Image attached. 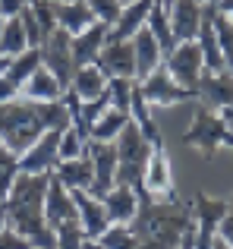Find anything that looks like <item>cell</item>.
Segmentation results:
<instances>
[{
    "label": "cell",
    "instance_id": "6da1fadb",
    "mask_svg": "<svg viewBox=\"0 0 233 249\" xmlns=\"http://www.w3.org/2000/svg\"><path fill=\"white\" fill-rule=\"evenodd\" d=\"M50 174H19L3 199L6 224L22 233L35 249H57V233L44 218V196Z\"/></svg>",
    "mask_w": 233,
    "mask_h": 249
},
{
    "label": "cell",
    "instance_id": "7a4b0ae2",
    "mask_svg": "<svg viewBox=\"0 0 233 249\" xmlns=\"http://www.w3.org/2000/svg\"><path fill=\"white\" fill-rule=\"evenodd\" d=\"M69 110L60 101H29V98H13L0 104V142L22 155L44 129H67Z\"/></svg>",
    "mask_w": 233,
    "mask_h": 249
},
{
    "label": "cell",
    "instance_id": "3957f363",
    "mask_svg": "<svg viewBox=\"0 0 233 249\" xmlns=\"http://www.w3.org/2000/svg\"><path fill=\"white\" fill-rule=\"evenodd\" d=\"M135 249H177L192 227V208L180 199L158 202L139 196V212L133 218Z\"/></svg>",
    "mask_w": 233,
    "mask_h": 249
},
{
    "label": "cell",
    "instance_id": "277c9868",
    "mask_svg": "<svg viewBox=\"0 0 233 249\" xmlns=\"http://www.w3.org/2000/svg\"><path fill=\"white\" fill-rule=\"evenodd\" d=\"M151 152H154V145L142 136V129L129 120L126 126H123V133L116 136V183H126V186H133L135 193H139Z\"/></svg>",
    "mask_w": 233,
    "mask_h": 249
},
{
    "label": "cell",
    "instance_id": "5b68a950",
    "mask_svg": "<svg viewBox=\"0 0 233 249\" xmlns=\"http://www.w3.org/2000/svg\"><path fill=\"white\" fill-rule=\"evenodd\" d=\"M183 142L189 148H199L205 158H211V155L221 152V148H230V152H233V133L221 123L217 110L205 107V104H202V107H196V114H192V123H189V129H186Z\"/></svg>",
    "mask_w": 233,
    "mask_h": 249
},
{
    "label": "cell",
    "instance_id": "8992f818",
    "mask_svg": "<svg viewBox=\"0 0 233 249\" xmlns=\"http://www.w3.org/2000/svg\"><path fill=\"white\" fill-rule=\"evenodd\" d=\"M192 249H211L221 231V221L227 214V199H217V196H205L199 193L192 199Z\"/></svg>",
    "mask_w": 233,
    "mask_h": 249
},
{
    "label": "cell",
    "instance_id": "52a82bcc",
    "mask_svg": "<svg viewBox=\"0 0 233 249\" xmlns=\"http://www.w3.org/2000/svg\"><path fill=\"white\" fill-rule=\"evenodd\" d=\"M139 91L148 101V107H173V104H183V101H196V91L180 85L164 63H161L151 76H145V79L139 82Z\"/></svg>",
    "mask_w": 233,
    "mask_h": 249
},
{
    "label": "cell",
    "instance_id": "ba28073f",
    "mask_svg": "<svg viewBox=\"0 0 233 249\" xmlns=\"http://www.w3.org/2000/svg\"><path fill=\"white\" fill-rule=\"evenodd\" d=\"M41 63L50 70V73L60 79L63 89H69L73 82V73H76V60H73V35L63 29H54L41 44Z\"/></svg>",
    "mask_w": 233,
    "mask_h": 249
},
{
    "label": "cell",
    "instance_id": "9c48e42d",
    "mask_svg": "<svg viewBox=\"0 0 233 249\" xmlns=\"http://www.w3.org/2000/svg\"><path fill=\"white\" fill-rule=\"evenodd\" d=\"M139 196H148V199H158V202L177 199L173 167H170V158H167V148L164 145H154L151 158H148V167H145V177H142Z\"/></svg>",
    "mask_w": 233,
    "mask_h": 249
},
{
    "label": "cell",
    "instance_id": "30bf717a",
    "mask_svg": "<svg viewBox=\"0 0 233 249\" xmlns=\"http://www.w3.org/2000/svg\"><path fill=\"white\" fill-rule=\"evenodd\" d=\"M60 133L63 129H44L22 155H19V174H54L57 161V148H60Z\"/></svg>",
    "mask_w": 233,
    "mask_h": 249
},
{
    "label": "cell",
    "instance_id": "8fae6325",
    "mask_svg": "<svg viewBox=\"0 0 233 249\" xmlns=\"http://www.w3.org/2000/svg\"><path fill=\"white\" fill-rule=\"evenodd\" d=\"M164 67L170 70V76L177 79L180 85L196 91L199 79H202V70H205V60H202V48L199 41H180L170 54L164 57Z\"/></svg>",
    "mask_w": 233,
    "mask_h": 249
},
{
    "label": "cell",
    "instance_id": "7c38bea8",
    "mask_svg": "<svg viewBox=\"0 0 233 249\" xmlns=\"http://www.w3.org/2000/svg\"><path fill=\"white\" fill-rule=\"evenodd\" d=\"M85 152H88V158H92V170H95V180H92V189H88V193L101 199L116 183V142L88 139Z\"/></svg>",
    "mask_w": 233,
    "mask_h": 249
},
{
    "label": "cell",
    "instance_id": "4fadbf2b",
    "mask_svg": "<svg viewBox=\"0 0 233 249\" xmlns=\"http://www.w3.org/2000/svg\"><path fill=\"white\" fill-rule=\"evenodd\" d=\"M95 63L111 79H135V54H133V41L129 38H111Z\"/></svg>",
    "mask_w": 233,
    "mask_h": 249
},
{
    "label": "cell",
    "instance_id": "5bb4252c",
    "mask_svg": "<svg viewBox=\"0 0 233 249\" xmlns=\"http://www.w3.org/2000/svg\"><path fill=\"white\" fill-rule=\"evenodd\" d=\"M73 193V202H76V212H79V224L85 231L88 240H98L101 233L111 227V218L104 212V202L98 196H92L88 189H69Z\"/></svg>",
    "mask_w": 233,
    "mask_h": 249
},
{
    "label": "cell",
    "instance_id": "9a60e30c",
    "mask_svg": "<svg viewBox=\"0 0 233 249\" xmlns=\"http://www.w3.org/2000/svg\"><path fill=\"white\" fill-rule=\"evenodd\" d=\"M196 98L205 101V107L217 110V107H227L233 104V70H202V79L196 85Z\"/></svg>",
    "mask_w": 233,
    "mask_h": 249
},
{
    "label": "cell",
    "instance_id": "2e32d148",
    "mask_svg": "<svg viewBox=\"0 0 233 249\" xmlns=\"http://www.w3.org/2000/svg\"><path fill=\"white\" fill-rule=\"evenodd\" d=\"M44 218H48V227H60L63 221H76L79 212H76V202H73V193L50 174V183H48V196H44Z\"/></svg>",
    "mask_w": 233,
    "mask_h": 249
},
{
    "label": "cell",
    "instance_id": "e0dca14e",
    "mask_svg": "<svg viewBox=\"0 0 233 249\" xmlns=\"http://www.w3.org/2000/svg\"><path fill=\"white\" fill-rule=\"evenodd\" d=\"M111 29L114 25L107 22H92L85 32H79V35H73V60L76 67H85V63H95L98 60V54L104 51V44L111 41Z\"/></svg>",
    "mask_w": 233,
    "mask_h": 249
},
{
    "label": "cell",
    "instance_id": "ac0fdd59",
    "mask_svg": "<svg viewBox=\"0 0 233 249\" xmlns=\"http://www.w3.org/2000/svg\"><path fill=\"white\" fill-rule=\"evenodd\" d=\"M101 202H104V212L111 218V224H133L135 212H139V193L133 186H126V183H114L101 196Z\"/></svg>",
    "mask_w": 233,
    "mask_h": 249
},
{
    "label": "cell",
    "instance_id": "d6986e66",
    "mask_svg": "<svg viewBox=\"0 0 233 249\" xmlns=\"http://www.w3.org/2000/svg\"><path fill=\"white\" fill-rule=\"evenodd\" d=\"M129 41H133V54H135V82H142L145 76H151L164 63V51H161L158 38L148 32V25L139 29Z\"/></svg>",
    "mask_w": 233,
    "mask_h": 249
},
{
    "label": "cell",
    "instance_id": "ffe728a7",
    "mask_svg": "<svg viewBox=\"0 0 233 249\" xmlns=\"http://www.w3.org/2000/svg\"><path fill=\"white\" fill-rule=\"evenodd\" d=\"M50 6H54L57 29L69 32V35H79V32H85L92 22H98L95 13H92V6H88V0H69V3H63V0H50Z\"/></svg>",
    "mask_w": 233,
    "mask_h": 249
},
{
    "label": "cell",
    "instance_id": "44dd1931",
    "mask_svg": "<svg viewBox=\"0 0 233 249\" xmlns=\"http://www.w3.org/2000/svg\"><path fill=\"white\" fill-rule=\"evenodd\" d=\"M202 10L205 6L199 0H173L170 6V25H173V38L180 41H196L199 25H202Z\"/></svg>",
    "mask_w": 233,
    "mask_h": 249
},
{
    "label": "cell",
    "instance_id": "7402d4cb",
    "mask_svg": "<svg viewBox=\"0 0 233 249\" xmlns=\"http://www.w3.org/2000/svg\"><path fill=\"white\" fill-rule=\"evenodd\" d=\"M211 16H215V6H205L202 10V25H199V48H202V60H205V70H211V73H217V70H227V63H224V54H221V44H217V35H215V22H211Z\"/></svg>",
    "mask_w": 233,
    "mask_h": 249
},
{
    "label": "cell",
    "instance_id": "603a6c76",
    "mask_svg": "<svg viewBox=\"0 0 233 249\" xmlns=\"http://www.w3.org/2000/svg\"><path fill=\"white\" fill-rule=\"evenodd\" d=\"M63 91L67 89H63L60 79H57L44 63L22 82V98H29V101H60Z\"/></svg>",
    "mask_w": 233,
    "mask_h": 249
},
{
    "label": "cell",
    "instance_id": "cb8c5ba5",
    "mask_svg": "<svg viewBox=\"0 0 233 249\" xmlns=\"http://www.w3.org/2000/svg\"><path fill=\"white\" fill-rule=\"evenodd\" d=\"M54 177L67 189H92L95 170H92V158H88V152H82L79 158H69V161H57Z\"/></svg>",
    "mask_w": 233,
    "mask_h": 249
},
{
    "label": "cell",
    "instance_id": "d4e9b609",
    "mask_svg": "<svg viewBox=\"0 0 233 249\" xmlns=\"http://www.w3.org/2000/svg\"><path fill=\"white\" fill-rule=\"evenodd\" d=\"M151 6H154V0H129V3H123L120 19L111 29V38H133L139 29H145Z\"/></svg>",
    "mask_w": 233,
    "mask_h": 249
},
{
    "label": "cell",
    "instance_id": "484cf974",
    "mask_svg": "<svg viewBox=\"0 0 233 249\" xmlns=\"http://www.w3.org/2000/svg\"><path fill=\"white\" fill-rule=\"evenodd\" d=\"M107 85H111V76H107L98 63H85V67H76L69 89H73L82 101H88V98H98L101 91H107Z\"/></svg>",
    "mask_w": 233,
    "mask_h": 249
},
{
    "label": "cell",
    "instance_id": "4316f807",
    "mask_svg": "<svg viewBox=\"0 0 233 249\" xmlns=\"http://www.w3.org/2000/svg\"><path fill=\"white\" fill-rule=\"evenodd\" d=\"M148 32H151L154 38H158V44H161V51H164V57L170 54L173 48H177V38H173V25H170V10H167L161 0H154V6H151V13H148Z\"/></svg>",
    "mask_w": 233,
    "mask_h": 249
},
{
    "label": "cell",
    "instance_id": "83f0119b",
    "mask_svg": "<svg viewBox=\"0 0 233 249\" xmlns=\"http://www.w3.org/2000/svg\"><path fill=\"white\" fill-rule=\"evenodd\" d=\"M129 123V114L116 107H107L104 114L95 120V126L88 129V139H98V142H116V136L123 133V126Z\"/></svg>",
    "mask_w": 233,
    "mask_h": 249
},
{
    "label": "cell",
    "instance_id": "f1b7e54d",
    "mask_svg": "<svg viewBox=\"0 0 233 249\" xmlns=\"http://www.w3.org/2000/svg\"><path fill=\"white\" fill-rule=\"evenodd\" d=\"M29 48V38H25V29H22V19L19 16H10L0 29V54L6 57H16Z\"/></svg>",
    "mask_w": 233,
    "mask_h": 249
},
{
    "label": "cell",
    "instance_id": "f546056e",
    "mask_svg": "<svg viewBox=\"0 0 233 249\" xmlns=\"http://www.w3.org/2000/svg\"><path fill=\"white\" fill-rule=\"evenodd\" d=\"M41 67V48H25L22 54H16L10 60V70H6V76H10L13 82L19 85V89H22V82L29 79L32 73H35V70Z\"/></svg>",
    "mask_w": 233,
    "mask_h": 249
},
{
    "label": "cell",
    "instance_id": "4dcf8cb0",
    "mask_svg": "<svg viewBox=\"0 0 233 249\" xmlns=\"http://www.w3.org/2000/svg\"><path fill=\"white\" fill-rule=\"evenodd\" d=\"M95 243L101 249H135V233L129 224H111Z\"/></svg>",
    "mask_w": 233,
    "mask_h": 249
},
{
    "label": "cell",
    "instance_id": "1f68e13d",
    "mask_svg": "<svg viewBox=\"0 0 233 249\" xmlns=\"http://www.w3.org/2000/svg\"><path fill=\"white\" fill-rule=\"evenodd\" d=\"M211 22H215V35H217V44H221L224 63H227V70H233V22L224 16V13H217V6H215Z\"/></svg>",
    "mask_w": 233,
    "mask_h": 249
},
{
    "label": "cell",
    "instance_id": "d6a6232c",
    "mask_svg": "<svg viewBox=\"0 0 233 249\" xmlns=\"http://www.w3.org/2000/svg\"><path fill=\"white\" fill-rule=\"evenodd\" d=\"M16 177H19V155L0 142V199H6Z\"/></svg>",
    "mask_w": 233,
    "mask_h": 249
},
{
    "label": "cell",
    "instance_id": "836d02e7",
    "mask_svg": "<svg viewBox=\"0 0 233 249\" xmlns=\"http://www.w3.org/2000/svg\"><path fill=\"white\" fill-rule=\"evenodd\" d=\"M54 233H57V249H82V246L88 243V237H85V231H82L79 218H76V221H63Z\"/></svg>",
    "mask_w": 233,
    "mask_h": 249
},
{
    "label": "cell",
    "instance_id": "e575fe53",
    "mask_svg": "<svg viewBox=\"0 0 233 249\" xmlns=\"http://www.w3.org/2000/svg\"><path fill=\"white\" fill-rule=\"evenodd\" d=\"M85 145H88V139L79 133V129L69 123L67 129L60 133V148H57V155H60V161H69V158H79L82 152H85Z\"/></svg>",
    "mask_w": 233,
    "mask_h": 249
},
{
    "label": "cell",
    "instance_id": "d590c367",
    "mask_svg": "<svg viewBox=\"0 0 233 249\" xmlns=\"http://www.w3.org/2000/svg\"><path fill=\"white\" fill-rule=\"evenodd\" d=\"M133 85L135 79H111L107 91H111V107L129 114V104H133Z\"/></svg>",
    "mask_w": 233,
    "mask_h": 249
},
{
    "label": "cell",
    "instance_id": "8d00e7d4",
    "mask_svg": "<svg viewBox=\"0 0 233 249\" xmlns=\"http://www.w3.org/2000/svg\"><path fill=\"white\" fill-rule=\"evenodd\" d=\"M19 19H22V29H25V38H29V48H38V44L44 41V32H41V22H38L35 10L25 3L22 10H19Z\"/></svg>",
    "mask_w": 233,
    "mask_h": 249
},
{
    "label": "cell",
    "instance_id": "74e56055",
    "mask_svg": "<svg viewBox=\"0 0 233 249\" xmlns=\"http://www.w3.org/2000/svg\"><path fill=\"white\" fill-rule=\"evenodd\" d=\"M88 6H92L95 19H101L107 25H114L123 13V0H88Z\"/></svg>",
    "mask_w": 233,
    "mask_h": 249
},
{
    "label": "cell",
    "instance_id": "f35d334b",
    "mask_svg": "<svg viewBox=\"0 0 233 249\" xmlns=\"http://www.w3.org/2000/svg\"><path fill=\"white\" fill-rule=\"evenodd\" d=\"M0 249H35V246H32L22 233H16L10 224H6L3 231H0Z\"/></svg>",
    "mask_w": 233,
    "mask_h": 249
},
{
    "label": "cell",
    "instance_id": "ab89813d",
    "mask_svg": "<svg viewBox=\"0 0 233 249\" xmlns=\"http://www.w3.org/2000/svg\"><path fill=\"white\" fill-rule=\"evenodd\" d=\"M217 237H221L224 243L233 249V196L227 199V214H224V221H221V231H217Z\"/></svg>",
    "mask_w": 233,
    "mask_h": 249
},
{
    "label": "cell",
    "instance_id": "60d3db41",
    "mask_svg": "<svg viewBox=\"0 0 233 249\" xmlns=\"http://www.w3.org/2000/svg\"><path fill=\"white\" fill-rule=\"evenodd\" d=\"M19 95H22V89H19V85L3 73V76H0V104H3V101H13V98H19Z\"/></svg>",
    "mask_w": 233,
    "mask_h": 249
},
{
    "label": "cell",
    "instance_id": "b9f144b4",
    "mask_svg": "<svg viewBox=\"0 0 233 249\" xmlns=\"http://www.w3.org/2000/svg\"><path fill=\"white\" fill-rule=\"evenodd\" d=\"M25 6V0H0V13H3L6 19L10 16H19V10Z\"/></svg>",
    "mask_w": 233,
    "mask_h": 249
},
{
    "label": "cell",
    "instance_id": "7bdbcfd3",
    "mask_svg": "<svg viewBox=\"0 0 233 249\" xmlns=\"http://www.w3.org/2000/svg\"><path fill=\"white\" fill-rule=\"evenodd\" d=\"M217 117H221V123L233 133V104H227V107H217Z\"/></svg>",
    "mask_w": 233,
    "mask_h": 249
},
{
    "label": "cell",
    "instance_id": "ee69618b",
    "mask_svg": "<svg viewBox=\"0 0 233 249\" xmlns=\"http://www.w3.org/2000/svg\"><path fill=\"white\" fill-rule=\"evenodd\" d=\"M215 6H217V13H224V16L233 22V0H217Z\"/></svg>",
    "mask_w": 233,
    "mask_h": 249
},
{
    "label": "cell",
    "instance_id": "f6af8a7d",
    "mask_svg": "<svg viewBox=\"0 0 233 249\" xmlns=\"http://www.w3.org/2000/svg\"><path fill=\"white\" fill-rule=\"evenodd\" d=\"M10 60H13V57H6V54H0V76H3V73H6V70H10Z\"/></svg>",
    "mask_w": 233,
    "mask_h": 249
},
{
    "label": "cell",
    "instance_id": "bcb514c9",
    "mask_svg": "<svg viewBox=\"0 0 233 249\" xmlns=\"http://www.w3.org/2000/svg\"><path fill=\"white\" fill-rule=\"evenodd\" d=\"M189 231H192V227H189ZM177 249H192V233H186V237H183V243H180Z\"/></svg>",
    "mask_w": 233,
    "mask_h": 249
},
{
    "label": "cell",
    "instance_id": "7dc6e473",
    "mask_svg": "<svg viewBox=\"0 0 233 249\" xmlns=\"http://www.w3.org/2000/svg\"><path fill=\"white\" fill-rule=\"evenodd\" d=\"M3 227H6V208L0 205V231H3Z\"/></svg>",
    "mask_w": 233,
    "mask_h": 249
},
{
    "label": "cell",
    "instance_id": "c3c4849f",
    "mask_svg": "<svg viewBox=\"0 0 233 249\" xmlns=\"http://www.w3.org/2000/svg\"><path fill=\"white\" fill-rule=\"evenodd\" d=\"M211 249H230V246H227V243H224V240H221V237H217V240H215V246H211Z\"/></svg>",
    "mask_w": 233,
    "mask_h": 249
},
{
    "label": "cell",
    "instance_id": "681fc988",
    "mask_svg": "<svg viewBox=\"0 0 233 249\" xmlns=\"http://www.w3.org/2000/svg\"><path fill=\"white\" fill-rule=\"evenodd\" d=\"M199 3H202V6H215L217 0H199Z\"/></svg>",
    "mask_w": 233,
    "mask_h": 249
},
{
    "label": "cell",
    "instance_id": "f907efd6",
    "mask_svg": "<svg viewBox=\"0 0 233 249\" xmlns=\"http://www.w3.org/2000/svg\"><path fill=\"white\" fill-rule=\"evenodd\" d=\"M161 3H164V6H167V10H170V6H173V0H161Z\"/></svg>",
    "mask_w": 233,
    "mask_h": 249
},
{
    "label": "cell",
    "instance_id": "816d5d0a",
    "mask_svg": "<svg viewBox=\"0 0 233 249\" xmlns=\"http://www.w3.org/2000/svg\"><path fill=\"white\" fill-rule=\"evenodd\" d=\"M82 249H92V240H88V243H85V246H82Z\"/></svg>",
    "mask_w": 233,
    "mask_h": 249
},
{
    "label": "cell",
    "instance_id": "f5cc1de1",
    "mask_svg": "<svg viewBox=\"0 0 233 249\" xmlns=\"http://www.w3.org/2000/svg\"><path fill=\"white\" fill-rule=\"evenodd\" d=\"M92 249H101V246H98V243H95V240H92Z\"/></svg>",
    "mask_w": 233,
    "mask_h": 249
},
{
    "label": "cell",
    "instance_id": "db71d44e",
    "mask_svg": "<svg viewBox=\"0 0 233 249\" xmlns=\"http://www.w3.org/2000/svg\"><path fill=\"white\" fill-rule=\"evenodd\" d=\"M0 205H3V199H0Z\"/></svg>",
    "mask_w": 233,
    "mask_h": 249
},
{
    "label": "cell",
    "instance_id": "11a10c76",
    "mask_svg": "<svg viewBox=\"0 0 233 249\" xmlns=\"http://www.w3.org/2000/svg\"><path fill=\"white\" fill-rule=\"evenodd\" d=\"M123 3H129V0H123Z\"/></svg>",
    "mask_w": 233,
    "mask_h": 249
},
{
    "label": "cell",
    "instance_id": "9f6ffc18",
    "mask_svg": "<svg viewBox=\"0 0 233 249\" xmlns=\"http://www.w3.org/2000/svg\"><path fill=\"white\" fill-rule=\"evenodd\" d=\"M63 3H69V0H63Z\"/></svg>",
    "mask_w": 233,
    "mask_h": 249
}]
</instances>
